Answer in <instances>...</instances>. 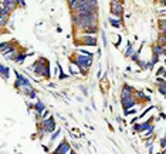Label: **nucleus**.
<instances>
[{"instance_id": "nucleus-22", "label": "nucleus", "mask_w": 166, "mask_h": 154, "mask_svg": "<svg viewBox=\"0 0 166 154\" xmlns=\"http://www.w3.org/2000/svg\"><path fill=\"white\" fill-rule=\"evenodd\" d=\"M134 53H135L134 43H128V47H126V50H125V57H132Z\"/></svg>"}, {"instance_id": "nucleus-35", "label": "nucleus", "mask_w": 166, "mask_h": 154, "mask_svg": "<svg viewBox=\"0 0 166 154\" xmlns=\"http://www.w3.org/2000/svg\"><path fill=\"white\" fill-rule=\"evenodd\" d=\"M161 5H163V6H166V2H161Z\"/></svg>"}, {"instance_id": "nucleus-14", "label": "nucleus", "mask_w": 166, "mask_h": 154, "mask_svg": "<svg viewBox=\"0 0 166 154\" xmlns=\"http://www.w3.org/2000/svg\"><path fill=\"white\" fill-rule=\"evenodd\" d=\"M80 33H81V36H96V33H98V24L82 29V30H80Z\"/></svg>"}, {"instance_id": "nucleus-15", "label": "nucleus", "mask_w": 166, "mask_h": 154, "mask_svg": "<svg viewBox=\"0 0 166 154\" xmlns=\"http://www.w3.org/2000/svg\"><path fill=\"white\" fill-rule=\"evenodd\" d=\"M165 51H166V46H163V44H158V43H156L155 46L152 47V54L158 56V57L165 56Z\"/></svg>"}, {"instance_id": "nucleus-26", "label": "nucleus", "mask_w": 166, "mask_h": 154, "mask_svg": "<svg viewBox=\"0 0 166 154\" xmlns=\"http://www.w3.org/2000/svg\"><path fill=\"white\" fill-rule=\"evenodd\" d=\"M33 90H34V88H33V84H30V86H26V87H23L20 91H22L24 96H27V94L30 93V91H33Z\"/></svg>"}, {"instance_id": "nucleus-28", "label": "nucleus", "mask_w": 166, "mask_h": 154, "mask_svg": "<svg viewBox=\"0 0 166 154\" xmlns=\"http://www.w3.org/2000/svg\"><path fill=\"white\" fill-rule=\"evenodd\" d=\"M165 74H166V70L163 66H161L158 70H156V77H162V76H165Z\"/></svg>"}, {"instance_id": "nucleus-24", "label": "nucleus", "mask_w": 166, "mask_h": 154, "mask_svg": "<svg viewBox=\"0 0 166 154\" xmlns=\"http://www.w3.org/2000/svg\"><path fill=\"white\" fill-rule=\"evenodd\" d=\"M60 134H61V130H60V128H57V130H55V131L51 134V137H50V146H53L54 141L57 140V137H58Z\"/></svg>"}, {"instance_id": "nucleus-9", "label": "nucleus", "mask_w": 166, "mask_h": 154, "mask_svg": "<svg viewBox=\"0 0 166 154\" xmlns=\"http://www.w3.org/2000/svg\"><path fill=\"white\" fill-rule=\"evenodd\" d=\"M71 146H70V143L67 141V140H61L57 146H55V149L53 150V153H55V154H70V151H71Z\"/></svg>"}, {"instance_id": "nucleus-6", "label": "nucleus", "mask_w": 166, "mask_h": 154, "mask_svg": "<svg viewBox=\"0 0 166 154\" xmlns=\"http://www.w3.org/2000/svg\"><path fill=\"white\" fill-rule=\"evenodd\" d=\"M40 123H41V126L44 127V130H46V133H47V134H53V133L57 130L55 119H54L53 116H50V117H48V119H46V120H41Z\"/></svg>"}, {"instance_id": "nucleus-32", "label": "nucleus", "mask_w": 166, "mask_h": 154, "mask_svg": "<svg viewBox=\"0 0 166 154\" xmlns=\"http://www.w3.org/2000/svg\"><path fill=\"white\" fill-rule=\"evenodd\" d=\"M48 117H50V111L46 110L43 113V116H41V120H46V119H48Z\"/></svg>"}, {"instance_id": "nucleus-36", "label": "nucleus", "mask_w": 166, "mask_h": 154, "mask_svg": "<svg viewBox=\"0 0 166 154\" xmlns=\"http://www.w3.org/2000/svg\"><path fill=\"white\" fill-rule=\"evenodd\" d=\"M50 154H55V153H53V151H51V153H50Z\"/></svg>"}, {"instance_id": "nucleus-38", "label": "nucleus", "mask_w": 166, "mask_h": 154, "mask_svg": "<svg viewBox=\"0 0 166 154\" xmlns=\"http://www.w3.org/2000/svg\"><path fill=\"white\" fill-rule=\"evenodd\" d=\"M165 77H166V74H165Z\"/></svg>"}, {"instance_id": "nucleus-31", "label": "nucleus", "mask_w": 166, "mask_h": 154, "mask_svg": "<svg viewBox=\"0 0 166 154\" xmlns=\"http://www.w3.org/2000/svg\"><path fill=\"white\" fill-rule=\"evenodd\" d=\"M138 113V109L134 107V109H131V110H126L125 111V116H132V114H136Z\"/></svg>"}, {"instance_id": "nucleus-27", "label": "nucleus", "mask_w": 166, "mask_h": 154, "mask_svg": "<svg viewBox=\"0 0 166 154\" xmlns=\"http://www.w3.org/2000/svg\"><path fill=\"white\" fill-rule=\"evenodd\" d=\"M70 73H71V74H78V73H80V69L75 66L74 63H71V64H70Z\"/></svg>"}, {"instance_id": "nucleus-34", "label": "nucleus", "mask_w": 166, "mask_h": 154, "mask_svg": "<svg viewBox=\"0 0 166 154\" xmlns=\"http://www.w3.org/2000/svg\"><path fill=\"white\" fill-rule=\"evenodd\" d=\"M70 154H77V151H75V150H71Z\"/></svg>"}, {"instance_id": "nucleus-16", "label": "nucleus", "mask_w": 166, "mask_h": 154, "mask_svg": "<svg viewBox=\"0 0 166 154\" xmlns=\"http://www.w3.org/2000/svg\"><path fill=\"white\" fill-rule=\"evenodd\" d=\"M108 22H109V24L114 29H121V26H122V19H118V17L109 16L108 17Z\"/></svg>"}, {"instance_id": "nucleus-13", "label": "nucleus", "mask_w": 166, "mask_h": 154, "mask_svg": "<svg viewBox=\"0 0 166 154\" xmlns=\"http://www.w3.org/2000/svg\"><path fill=\"white\" fill-rule=\"evenodd\" d=\"M153 119H155V117H150V119H148L146 121L139 123V134H144V133L149 131L150 128L153 127Z\"/></svg>"}, {"instance_id": "nucleus-10", "label": "nucleus", "mask_w": 166, "mask_h": 154, "mask_svg": "<svg viewBox=\"0 0 166 154\" xmlns=\"http://www.w3.org/2000/svg\"><path fill=\"white\" fill-rule=\"evenodd\" d=\"M80 44L81 46H88V47H95L98 44L96 36H80Z\"/></svg>"}, {"instance_id": "nucleus-21", "label": "nucleus", "mask_w": 166, "mask_h": 154, "mask_svg": "<svg viewBox=\"0 0 166 154\" xmlns=\"http://www.w3.org/2000/svg\"><path fill=\"white\" fill-rule=\"evenodd\" d=\"M158 91H159V93H161L162 96L166 99V80H163L162 83L158 84Z\"/></svg>"}, {"instance_id": "nucleus-30", "label": "nucleus", "mask_w": 166, "mask_h": 154, "mask_svg": "<svg viewBox=\"0 0 166 154\" xmlns=\"http://www.w3.org/2000/svg\"><path fill=\"white\" fill-rule=\"evenodd\" d=\"M27 97H28V99H31V100H36V99H37V91H36V90L30 91V93L27 94Z\"/></svg>"}, {"instance_id": "nucleus-29", "label": "nucleus", "mask_w": 166, "mask_h": 154, "mask_svg": "<svg viewBox=\"0 0 166 154\" xmlns=\"http://www.w3.org/2000/svg\"><path fill=\"white\" fill-rule=\"evenodd\" d=\"M159 59H161V57H158V56H153V54H152V59H150V64H152V69H153V67H155L158 63H159Z\"/></svg>"}, {"instance_id": "nucleus-12", "label": "nucleus", "mask_w": 166, "mask_h": 154, "mask_svg": "<svg viewBox=\"0 0 166 154\" xmlns=\"http://www.w3.org/2000/svg\"><path fill=\"white\" fill-rule=\"evenodd\" d=\"M136 90L129 84H123L122 91H121V99H128V97H135Z\"/></svg>"}, {"instance_id": "nucleus-8", "label": "nucleus", "mask_w": 166, "mask_h": 154, "mask_svg": "<svg viewBox=\"0 0 166 154\" xmlns=\"http://www.w3.org/2000/svg\"><path fill=\"white\" fill-rule=\"evenodd\" d=\"M14 74H16L14 87H16L17 90H22L23 87H26V86H30V84H31V83H30V80H28L24 74H22V73H19V72H14Z\"/></svg>"}, {"instance_id": "nucleus-2", "label": "nucleus", "mask_w": 166, "mask_h": 154, "mask_svg": "<svg viewBox=\"0 0 166 154\" xmlns=\"http://www.w3.org/2000/svg\"><path fill=\"white\" fill-rule=\"evenodd\" d=\"M67 5L71 13H98V2L95 0H70Z\"/></svg>"}, {"instance_id": "nucleus-37", "label": "nucleus", "mask_w": 166, "mask_h": 154, "mask_svg": "<svg viewBox=\"0 0 166 154\" xmlns=\"http://www.w3.org/2000/svg\"><path fill=\"white\" fill-rule=\"evenodd\" d=\"M165 137H166V131H165Z\"/></svg>"}, {"instance_id": "nucleus-3", "label": "nucleus", "mask_w": 166, "mask_h": 154, "mask_svg": "<svg viewBox=\"0 0 166 154\" xmlns=\"http://www.w3.org/2000/svg\"><path fill=\"white\" fill-rule=\"evenodd\" d=\"M28 70H33V73L38 77H44V79H50L51 73H50V63L47 59L40 57L37 61H34L31 66L28 67Z\"/></svg>"}, {"instance_id": "nucleus-7", "label": "nucleus", "mask_w": 166, "mask_h": 154, "mask_svg": "<svg viewBox=\"0 0 166 154\" xmlns=\"http://www.w3.org/2000/svg\"><path fill=\"white\" fill-rule=\"evenodd\" d=\"M19 6L20 5H19V2H16V0H1L0 2V10H4L9 14H11L13 10L16 7H19Z\"/></svg>"}, {"instance_id": "nucleus-18", "label": "nucleus", "mask_w": 166, "mask_h": 154, "mask_svg": "<svg viewBox=\"0 0 166 154\" xmlns=\"http://www.w3.org/2000/svg\"><path fill=\"white\" fill-rule=\"evenodd\" d=\"M0 70H1V77H3L4 80H9V79H10V67H7L6 64H3V63H1Z\"/></svg>"}, {"instance_id": "nucleus-20", "label": "nucleus", "mask_w": 166, "mask_h": 154, "mask_svg": "<svg viewBox=\"0 0 166 154\" xmlns=\"http://www.w3.org/2000/svg\"><path fill=\"white\" fill-rule=\"evenodd\" d=\"M136 64H138V66H139L141 69H142V70H150V69H152L150 60L146 61V60H144V59H139V61H138Z\"/></svg>"}, {"instance_id": "nucleus-5", "label": "nucleus", "mask_w": 166, "mask_h": 154, "mask_svg": "<svg viewBox=\"0 0 166 154\" xmlns=\"http://www.w3.org/2000/svg\"><path fill=\"white\" fill-rule=\"evenodd\" d=\"M109 10H111V16L122 19V16H123V2H119V0L111 2V3H109Z\"/></svg>"}, {"instance_id": "nucleus-11", "label": "nucleus", "mask_w": 166, "mask_h": 154, "mask_svg": "<svg viewBox=\"0 0 166 154\" xmlns=\"http://www.w3.org/2000/svg\"><path fill=\"white\" fill-rule=\"evenodd\" d=\"M138 103H139V101L136 100V96H135V97H128V99H121V104H122V109L125 111L134 109Z\"/></svg>"}, {"instance_id": "nucleus-1", "label": "nucleus", "mask_w": 166, "mask_h": 154, "mask_svg": "<svg viewBox=\"0 0 166 154\" xmlns=\"http://www.w3.org/2000/svg\"><path fill=\"white\" fill-rule=\"evenodd\" d=\"M71 22L78 30L98 24V13H71Z\"/></svg>"}, {"instance_id": "nucleus-4", "label": "nucleus", "mask_w": 166, "mask_h": 154, "mask_svg": "<svg viewBox=\"0 0 166 154\" xmlns=\"http://www.w3.org/2000/svg\"><path fill=\"white\" fill-rule=\"evenodd\" d=\"M92 59H94V57H90V56L77 54L74 57L73 63H74L75 66L80 69V73H81V74H84V76H85L87 73H88V70H90V67L92 66V61H94Z\"/></svg>"}, {"instance_id": "nucleus-25", "label": "nucleus", "mask_w": 166, "mask_h": 154, "mask_svg": "<svg viewBox=\"0 0 166 154\" xmlns=\"http://www.w3.org/2000/svg\"><path fill=\"white\" fill-rule=\"evenodd\" d=\"M141 51H142V46H141L139 49H138V50H136V51L134 53V56L131 57V59H132V61H135V63H138V61H139V54H141Z\"/></svg>"}, {"instance_id": "nucleus-17", "label": "nucleus", "mask_w": 166, "mask_h": 154, "mask_svg": "<svg viewBox=\"0 0 166 154\" xmlns=\"http://www.w3.org/2000/svg\"><path fill=\"white\" fill-rule=\"evenodd\" d=\"M9 19H10V14H9L7 11L0 10V26H1V27H4L6 23H7V20H9Z\"/></svg>"}, {"instance_id": "nucleus-23", "label": "nucleus", "mask_w": 166, "mask_h": 154, "mask_svg": "<svg viewBox=\"0 0 166 154\" xmlns=\"http://www.w3.org/2000/svg\"><path fill=\"white\" fill-rule=\"evenodd\" d=\"M27 53H24V50H22V51H20V54L17 56V59H16V63L17 64H22V63H24V60H26L27 59Z\"/></svg>"}, {"instance_id": "nucleus-19", "label": "nucleus", "mask_w": 166, "mask_h": 154, "mask_svg": "<svg viewBox=\"0 0 166 154\" xmlns=\"http://www.w3.org/2000/svg\"><path fill=\"white\" fill-rule=\"evenodd\" d=\"M135 96H136V100H138V101H141V100H142V101H150V97L146 96V93L142 91V90H136V94H135Z\"/></svg>"}, {"instance_id": "nucleus-33", "label": "nucleus", "mask_w": 166, "mask_h": 154, "mask_svg": "<svg viewBox=\"0 0 166 154\" xmlns=\"http://www.w3.org/2000/svg\"><path fill=\"white\" fill-rule=\"evenodd\" d=\"M58 77L61 79V80H64V79H68V74H65V73L63 72V73H60L58 74Z\"/></svg>"}]
</instances>
